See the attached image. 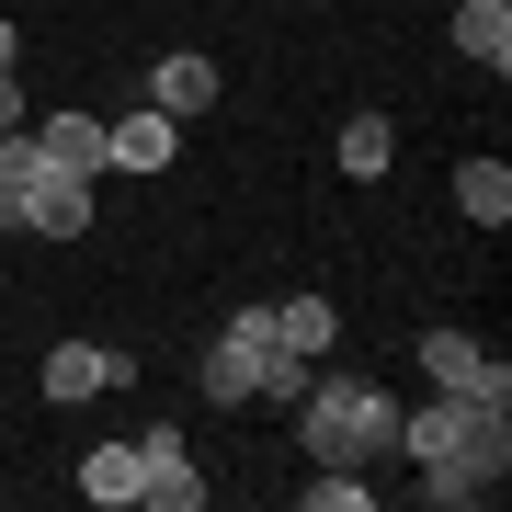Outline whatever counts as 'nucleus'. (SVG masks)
Wrapping results in <instances>:
<instances>
[{
    "label": "nucleus",
    "instance_id": "20",
    "mask_svg": "<svg viewBox=\"0 0 512 512\" xmlns=\"http://www.w3.org/2000/svg\"><path fill=\"white\" fill-rule=\"evenodd\" d=\"M285 12H296V0H285ZM308 12H319V0H308Z\"/></svg>",
    "mask_w": 512,
    "mask_h": 512
},
{
    "label": "nucleus",
    "instance_id": "6",
    "mask_svg": "<svg viewBox=\"0 0 512 512\" xmlns=\"http://www.w3.org/2000/svg\"><path fill=\"white\" fill-rule=\"evenodd\" d=\"M137 501H148V512H205V478H194V444L171 433V421H148V433H137Z\"/></svg>",
    "mask_w": 512,
    "mask_h": 512
},
{
    "label": "nucleus",
    "instance_id": "8",
    "mask_svg": "<svg viewBox=\"0 0 512 512\" xmlns=\"http://www.w3.org/2000/svg\"><path fill=\"white\" fill-rule=\"evenodd\" d=\"M35 148H46L57 171H80V183L114 171V126H103V114H35Z\"/></svg>",
    "mask_w": 512,
    "mask_h": 512
},
{
    "label": "nucleus",
    "instance_id": "5",
    "mask_svg": "<svg viewBox=\"0 0 512 512\" xmlns=\"http://www.w3.org/2000/svg\"><path fill=\"white\" fill-rule=\"evenodd\" d=\"M421 387H456V399H501L512 410V365H501V353L490 342H467V330H421Z\"/></svg>",
    "mask_w": 512,
    "mask_h": 512
},
{
    "label": "nucleus",
    "instance_id": "10",
    "mask_svg": "<svg viewBox=\"0 0 512 512\" xmlns=\"http://www.w3.org/2000/svg\"><path fill=\"white\" fill-rule=\"evenodd\" d=\"M262 308H274V342L296 365H319V353L342 342V308H330V296H262Z\"/></svg>",
    "mask_w": 512,
    "mask_h": 512
},
{
    "label": "nucleus",
    "instance_id": "17",
    "mask_svg": "<svg viewBox=\"0 0 512 512\" xmlns=\"http://www.w3.org/2000/svg\"><path fill=\"white\" fill-rule=\"evenodd\" d=\"M308 501H319V512H365L376 478H365V467H308Z\"/></svg>",
    "mask_w": 512,
    "mask_h": 512
},
{
    "label": "nucleus",
    "instance_id": "9",
    "mask_svg": "<svg viewBox=\"0 0 512 512\" xmlns=\"http://www.w3.org/2000/svg\"><path fill=\"white\" fill-rule=\"evenodd\" d=\"M148 103L183 126V114H217V57H194V46H171L160 69H148Z\"/></svg>",
    "mask_w": 512,
    "mask_h": 512
},
{
    "label": "nucleus",
    "instance_id": "2",
    "mask_svg": "<svg viewBox=\"0 0 512 512\" xmlns=\"http://www.w3.org/2000/svg\"><path fill=\"white\" fill-rule=\"evenodd\" d=\"M399 456H410V467L512 478V421H501V399H456V387H433L421 410H399Z\"/></svg>",
    "mask_w": 512,
    "mask_h": 512
},
{
    "label": "nucleus",
    "instance_id": "1",
    "mask_svg": "<svg viewBox=\"0 0 512 512\" xmlns=\"http://www.w3.org/2000/svg\"><path fill=\"white\" fill-rule=\"evenodd\" d=\"M296 444H308V467H387L399 456V387L308 365L296 376Z\"/></svg>",
    "mask_w": 512,
    "mask_h": 512
},
{
    "label": "nucleus",
    "instance_id": "15",
    "mask_svg": "<svg viewBox=\"0 0 512 512\" xmlns=\"http://www.w3.org/2000/svg\"><path fill=\"white\" fill-rule=\"evenodd\" d=\"M456 205H467L478 228H501L512 217V160H456Z\"/></svg>",
    "mask_w": 512,
    "mask_h": 512
},
{
    "label": "nucleus",
    "instance_id": "3",
    "mask_svg": "<svg viewBox=\"0 0 512 512\" xmlns=\"http://www.w3.org/2000/svg\"><path fill=\"white\" fill-rule=\"evenodd\" d=\"M296 353L274 342V308H228L217 342H205V399L217 410H251V399H296Z\"/></svg>",
    "mask_w": 512,
    "mask_h": 512
},
{
    "label": "nucleus",
    "instance_id": "14",
    "mask_svg": "<svg viewBox=\"0 0 512 512\" xmlns=\"http://www.w3.org/2000/svg\"><path fill=\"white\" fill-rule=\"evenodd\" d=\"M80 501L126 512V501H137V444H92V456H80Z\"/></svg>",
    "mask_w": 512,
    "mask_h": 512
},
{
    "label": "nucleus",
    "instance_id": "16",
    "mask_svg": "<svg viewBox=\"0 0 512 512\" xmlns=\"http://www.w3.org/2000/svg\"><path fill=\"white\" fill-rule=\"evenodd\" d=\"M421 501H444V512H478V501H501V478H478V467H421Z\"/></svg>",
    "mask_w": 512,
    "mask_h": 512
},
{
    "label": "nucleus",
    "instance_id": "7",
    "mask_svg": "<svg viewBox=\"0 0 512 512\" xmlns=\"http://www.w3.org/2000/svg\"><path fill=\"white\" fill-rule=\"evenodd\" d=\"M103 387H137V353H126V342H57V353H46V399H57V410L103 399Z\"/></svg>",
    "mask_w": 512,
    "mask_h": 512
},
{
    "label": "nucleus",
    "instance_id": "12",
    "mask_svg": "<svg viewBox=\"0 0 512 512\" xmlns=\"http://www.w3.org/2000/svg\"><path fill=\"white\" fill-rule=\"evenodd\" d=\"M456 57H478V69H512V0H456Z\"/></svg>",
    "mask_w": 512,
    "mask_h": 512
},
{
    "label": "nucleus",
    "instance_id": "4",
    "mask_svg": "<svg viewBox=\"0 0 512 512\" xmlns=\"http://www.w3.org/2000/svg\"><path fill=\"white\" fill-rule=\"evenodd\" d=\"M0 217L35 228V239H80V228H92V183L57 171L35 148V126H12V137H0Z\"/></svg>",
    "mask_w": 512,
    "mask_h": 512
},
{
    "label": "nucleus",
    "instance_id": "13",
    "mask_svg": "<svg viewBox=\"0 0 512 512\" xmlns=\"http://www.w3.org/2000/svg\"><path fill=\"white\" fill-rule=\"evenodd\" d=\"M330 160H342L353 183H376V171L399 160V126H387V114H342V137H330Z\"/></svg>",
    "mask_w": 512,
    "mask_h": 512
},
{
    "label": "nucleus",
    "instance_id": "18",
    "mask_svg": "<svg viewBox=\"0 0 512 512\" xmlns=\"http://www.w3.org/2000/svg\"><path fill=\"white\" fill-rule=\"evenodd\" d=\"M12 126H35V114H23V80L0 69V137H12Z\"/></svg>",
    "mask_w": 512,
    "mask_h": 512
},
{
    "label": "nucleus",
    "instance_id": "19",
    "mask_svg": "<svg viewBox=\"0 0 512 512\" xmlns=\"http://www.w3.org/2000/svg\"><path fill=\"white\" fill-rule=\"evenodd\" d=\"M12 46H23V35H12V23H0V69H12Z\"/></svg>",
    "mask_w": 512,
    "mask_h": 512
},
{
    "label": "nucleus",
    "instance_id": "11",
    "mask_svg": "<svg viewBox=\"0 0 512 512\" xmlns=\"http://www.w3.org/2000/svg\"><path fill=\"white\" fill-rule=\"evenodd\" d=\"M171 148H183V126H171L160 103L114 114V171H171Z\"/></svg>",
    "mask_w": 512,
    "mask_h": 512
}]
</instances>
